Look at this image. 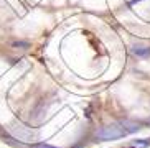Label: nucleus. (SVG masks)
I'll return each mask as SVG.
<instances>
[{"label":"nucleus","instance_id":"20e7f679","mask_svg":"<svg viewBox=\"0 0 150 148\" xmlns=\"http://www.w3.org/2000/svg\"><path fill=\"white\" fill-rule=\"evenodd\" d=\"M134 147L130 148H145L150 145V138H140V140H135V142H132Z\"/></svg>","mask_w":150,"mask_h":148},{"label":"nucleus","instance_id":"7ed1b4c3","mask_svg":"<svg viewBox=\"0 0 150 148\" xmlns=\"http://www.w3.org/2000/svg\"><path fill=\"white\" fill-rule=\"evenodd\" d=\"M120 125L124 127V130L127 132V133H134V132H139L142 128L140 122H132V120H124Z\"/></svg>","mask_w":150,"mask_h":148},{"label":"nucleus","instance_id":"f257e3e1","mask_svg":"<svg viewBox=\"0 0 150 148\" xmlns=\"http://www.w3.org/2000/svg\"><path fill=\"white\" fill-rule=\"evenodd\" d=\"M127 135V132L124 130V127L120 123H112V125H107L104 127L97 137L101 140H117V138H122V137Z\"/></svg>","mask_w":150,"mask_h":148},{"label":"nucleus","instance_id":"f03ea898","mask_svg":"<svg viewBox=\"0 0 150 148\" xmlns=\"http://www.w3.org/2000/svg\"><path fill=\"white\" fill-rule=\"evenodd\" d=\"M132 51H134V54H137L139 58H149V56H150V46H147V44H142V43L134 44Z\"/></svg>","mask_w":150,"mask_h":148}]
</instances>
